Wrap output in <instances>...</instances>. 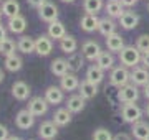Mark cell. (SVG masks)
I'll return each mask as SVG.
<instances>
[{"label":"cell","instance_id":"obj_1","mask_svg":"<svg viewBox=\"0 0 149 140\" xmlns=\"http://www.w3.org/2000/svg\"><path fill=\"white\" fill-rule=\"evenodd\" d=\"M119 63L124 65L126 68H136V66L141 65V58H143V53L136 48V45H128L119 51Z\"/></svg>","mask_w":149,"mask_h":140},{"label":"cell","instance_id":"obj_2","mask_svg":"<svg viewBox=\"0 0 149 140\" xmlns=\"http://www.w3.org/2000/svg\"><path fill=\"white\" fill-rule=\"evenodd\" d=\"M131 81V71H128V68L124 65L114 66L109 73V84L114 87H123L124 84H128Z\"/></svg>","mask_w":149,"mask_h":140},{"label":"cell","instance_id":"obj_3","mask_svg":"<svg viewBox=\"0 0 149 140\" xmlns=\"http://www.w3.org/2000/svg\"><path fill=\"white\" fill-rule=\"evenodd\" d=\"M118 101L123 104H128V102H138L139 99V89L136 84L133 82H128V84H124L123 87H119V91H118Z\"/></svg>","mask_w":149,"mask_h":140},{"label":"cell","instance_id":"obj_4","mask_svg":"<svg viewBox=\"0 0 149 140\" xmlns=\"http://www.w3.org/2000/svg\"><path fill=\"white\" fill-rule=\"evenodd\" d=\"M121 117L126 124H136L138 120H141L143 117V110L141 107H138L134 102H128V104H123L121 107Z\"/></svg>","mask_w":149,"mask_h":140},{"label":"cell","instance_id":"obj_5","mask_svg":"<svg viewBox=\"0 0 149 140\" xmlns=\"http://www.w3.org/2000/svg\"><path fill=\"white\" fill-rule=\"evenodd\" d=\"M37 10H38V18L42 22L52 23L55 20H58V7L55 5V3H52V2H48V0L40 8H37Z\"/></svg>","mask_w":149,"mask_h":140},{"label":"cell","instance_id":"obj_6","mask_svg":"<svg viewBox=\"0 0 149 140\" xmlns=\"http://www.w3.org/2000/svg\"><path fill=\"white\" fill-rule=\"evenodd\" d=\"M48 101L45 99V96H35L32 97L30 101H28V110L35 115V117H42V115H45V114L48 112Z\"/></svg>","mask_w":149,"mask_h":140},{"label":"cell","instance_id":"obj_7","mask_svg":"<svg viewBox=\"0 0 149 140\" xmlns=\"http://www.w3.org/2000/svg\"><path fill=\"white\" fill-rule=\"evenodd\" d=\"M33 124H35V115H33L28 109H22V110L17 112V115H15V125L20 130L32 129Z\"/></svg>","mask_w":149,"mask_h":140},{"label":"cell","instance_id":"obj_8","mask_svg":"<svg viewBox=\"0 0 149 140\" xmlns=\"http://www.w3.org/2000/svg\"><path fill=\"white\" fill-rule=\"evenodd\" d=\"M101 46H100V43L98 41H95V40H88V41H85V43L81 45V53L85 54V58L88 59V61H91V63H95L96 59H98V56L101 54Z\"/></svg>","mask_w":149,"mask_h":140},{"label":"cell","instance_id":"obj_9","mask_svg":"<svg viewBox=\"0 0 149 140\" xmlns=\"http://www.w3.org/2000/svg\"><path fill=\"white\" fill-rule=\"evenodd\" d=\"M52 51H53V40L48 35H40L35 40V53L43 58V56H48Z\"/></svg>","mask_w":149,"mask_h":140},{"label":"cell","instance_id":"obj_10","mask_svg":"<svg viewBox=\"0 0 149 140\" xmlns=\"http://www.w3.org/2000/svg\"><path fill=\"white\" fill-rule=\"evenodd\" d=\"M58 135V125L53 120H45L38 127V137L42 140H53Z\"/></svg>","mask_w":149,"mask_h":140},{"label":"cell","instance_id":"obj_11","mask_svg":"<svg viewBox=\"0 0 149 140\" xmlns=\"http://www.w3.org/2000/svg\"><path fill=\"white\" fill-rule=\"evenodd\" d=\"M131 82L138 87H144L149 82V69L144 66L131 68Z\"/></svg>","mask_w":149,"mask_h":140},{"label":"cell","instance_id":"obj_12","mask_svg":"<svg viewBox=\"0 0 149 140\" xmlns=\"http://www.w3.org/2000/svg\"><path fill=\"white\" fill-rule=\"evenodd\" d=\"M118 20H119V27L123 30H128V32L129 30H134L139 25V15L133 10H124V13Z\"/></svg>","mask_w":149,"mask_h":140},{"label":"cell","instance_id":"obj_13","mask_svg":"<svg viewBox=\"0 0 149 140\" xmlns=\"http://www.w3.org/2000/svg\"><path fill=\"white\" fill-rule=\"evenodd\" d=\"M45 99L48 101V104L58 106V104L63 102L65 91L61 89V86H48L47 89H45Z\"/></svg>","mask_w":149,"mask_h":140},{"label":"cell","instance_id":"obj_14","mask_svg":"<svg viewBox=\"0 0 149 140\" xmlns=\"http://www.w3.org/2000/svg\"><path fill=\"white\" fill-rule=\"evenodd\" d=\"M60 86H61V89H63L65 92H73L76 91L78 87H80V79H78V76H76V73H66L65 76H61L60 78Z\"/></svg>","mask_w":149,"mask_h":140},{"label":"cell","instance_id":"obj_15","mask_svg":"<svg viewBox=\"0 0 149 140\" xmlns=\"http://www.w3.org/2000/svg\"><path fill=\"white\" fill-rule=\"evenodd\" d=\"M7 28L13 35H22V33L27 30V18L23 15L12 16V18H8V22H7Z\"/></svg>","mask_w":149,"mask_h":140},{"label":"cell","instance_id":"obj_16","mask_svg":"<svg viewBox=\"0 0 149 140\" xmlns=\"http://www.w3.org/2000/svg\"><path fill=\"white\" fill-rule=\"evenodd\" d=\"M30 94H32V89L25 81H15L12 84V96L17 101H27Z\"/></svg>","mask_w":149,"mask_h":140},{"label":"cell","instance_id":"obj_17","mask_svg":"<svg viewBox=\"0 0 149 140\" xmlns=\"http://www.w3.org/2000/svg\"><path fill=\"white\" fill-rule=\"evenodd\" d=\"M98 27H100V18L93 13H85L80 20V28L86 33H93L98 32Z\"/></svg>","mask_w":149,"mask_h":140},{"label":"cell","instance_id":"obj_18","mask_svg":"<svg viewBox=\"0 0 149 140\" xmlns=\"http://www.w3.org/2000/svg\"><path fill=\"white\" fill-rule=\"evenodd\" d=\"M50 71L52 74H55L56 78H61L66 73H70V65H68V59L65 58H55L52 63H50Z\"/></svg>","mask_w":149,"mask_h":140},{"label":"cell","instance_id":"obj_19","mask_svg":"<svg viewBox=\"0 0 149 140\" xmlns=\"http://www.w3.org/2000/svg\"><path fill=\"white\" fill-rule=\"evenodd\" d=\"M85 106H86V99L81 94H73L66 99V107L73 114H80L85 109Z\"/></svg>","mask_w":149,"mask_h":140},{"label":"cell","instance_id":"obj_20","mask_svg":"<svg viewBox=\"0 0 149 140\" xmlns=\"http://www.w3.org/2000/svg\"><path fill=\"white\" fill-rule=\"evenodd\" d=\"M78 91H80V94L85 97L86 101H90V99H95L96 94H98V84L91 82L90 79H83V81L80 82Z\"/></svg>","mask_w":149,"mask_h":140},{"label":"cell","instance_id":"obj_21","mask_svg":"<svg viewBox=\"0 0 149 140\" xmlns=\"http://www.w3.org/2000/svg\"><path fill=\"white\" fill-rule=\"evenodd\" d=\"M71 119H73V112H70L68 107H60L53 114V122L58 127H66L71 122Z\"/></svg>","mask_w":149,"mask_h":140},{"label":"cell","instance_id":"obj_22","mask_svg":"<svg viewBox=\"0 0 149 140\" xmlns=\"http://www.w3.org/2000/svg\"><path fill=\"white\" fill-rule=\"evenodd\" d=\"M131 134L136 140H148L149 139V124L144 120H138L131 125Z\"/></svg>","mask_w":149,"mask_h":140},{"label":"cell","instance_id":"obj_23","mask_svg":"<svg viewBox=\"0 0 149 140\" xmlns=\"http://www.w3.org/2000/svg\"><path fill=\"white\" fill-rule=\"evenodd\" d=\"M116 22H114V18H111V16H103V18H100V27H98V32L101 33L103 36L106 38L109 36V35H113V33H116Z\"/></svg>","mask_w":149,"mask_h":140},{"label":"cell","instance_id":"obj_24","mask_svg":"<svg viewBox=\"0 0 149 140\" xmlns=\"http://www.w3.org/2000/svg\"><path fill=\"white\" fill-rule=\"evenodd\" d=\"M124 38L119 35V33H113L109 36H106V48L111 51V53H119L123 48H124Z\"/></svg>","mask_w":149,"mask_h":140},{"label":"cell","instance_id":"obj_25","mask_svg":"<svg viewBox=\"0 0 149 140\" xmlns=\"http://www.w3.org/2000/svg\"><path fill=\"white\" fill-rule=\"evenodd\" d=\"M47 35L52 40H61V38L66 35V30H65V25L60 20H55V22L48 23V30H47Z\"/></svg>","mask_w":149,"mask_h":140},{"label":"cell","instance_id":"obj_26","mask_svg":"<svg viewBox=\"0 0 149 140\" xmlns=\"http://www.w3.org/2000/svg\"><path fill=\"white\" fill-rule=\"evenodd\" d=\"M60 49L63 51L65 54H71L78 49V41L73 35H65L61 40H60Z\"/></svg>","mask_w":149,"mask_h":140},{"label":"cell","instance_id":"obj_27","mask_svg":"<svg viewBox=\"0 0 149 140\" xmlns=\"http://www.w3.org/2000/svg\"><path fill=\"white\" fill-rule=\"evenodd\" d=\"M104 73L106 71L101 69L98 65H91L88 69H86V79H90L91 82H95V84H101L104 81Z\"/></svg>","mask_w":149,"mask_h":140},{"label":"cell","instance_id":"obj_28","mask_svg":"<svg viewBox=\"0 0 149 140\" xmlns=\"http://www.w3.org/2000/svg\"><path fill=\"white\" fill-rule=\"evenodd\" d=\"M3 66H5L7 71L10 73H17L23 68V59L18 56L17 53L10 54V56H5V61H3Z\"/></svg>","mask_w":149,"mask_h":140},{"label":"cell","instance_id":"obj_29","mask_svg":"<svg viewBox=\"0 0 149 140\" xmlns=\"http://www.w3.org/2000/svg\"><path fill=\"white\" fill-rule=\"evenodd\" d=\"M96 65L104 71H111L114 68V56H113V53L109 49L108 51H101V54L96 59Z\"/></svg>","mask_w":149,"mask_h":140},{"label":"cell","instance_id":"obj_30","mask_svg":"<svg viewBox=\"0 0 149 140\" xmlns=\"http://www.w3.org/2000/svg\"><path fill=\"white\" fill-rule=\"evenodd\" d=\"M104 12L111 18H119L124 13V7H123V3L119 0H109L106 5H104Z\"/></svg>","mask_w":149,"mask_h":140},{"label":"cell","instance_id":"obj_31","mask_svg":"<svg viewBox=\"0 0 149 140\" xmlns=\"http://www.w3.org/2000/svg\"><path fill=\"white\" fill-rule=\"evenodd\" d=\"M17 46H18V51L23 54H32L35 53V40L30 36H25V35H22L18 38V41H17Z\"/></svg>","mask_w":149,"mask_h":140},{"label":"cell","instance_id":"obj_32","mask_svg":"<svg viewBox=\"0 0 149 140\" xmlns=\"http://www.w3.org/2000/svg\"><path fill=\"white\" fill-rule=\"evenodd\" d=\"M2 13H3L7 18L20 15V3H18L17 0H3V2H2Z\"/></svg>","mask_w":149,"mask_h":140},{"label":"cell","instance_id":"obj_33","mask_svg":"<svg viewBox=\"0 0 149 140\" xmlns=\"http://www.w3.org/2000/svg\"><path fill=\"white\" fill-rule=\"evenodd\" d=\"M68 65H70V71L78 73V71L83 68V65H85V54L78 53V51L68 54Z\"/></svg>","mask_w":149,"mask_h":140},{"label":"cell","instance_id":"obj_34","mask_svg":"<svg viewBox=\"0 0 149 140\" xmlns=\"http://www.w3.org/2000/svg\"><path fill=\"white\" fill-rule=\"evenodd\" d=\"M103 8H104L103 0H83V10H85V13H93V15H96Z\"/></svg>","mask_w":149,"mask_h":140},{"label":"cell","instance_id":"obj_35","mask_svg":"<svg viewBox=\"0 0 149 140\" xmlns=\"http://www.w3.org/2000/svg\"><path fill=\"white\" fill-rule=\"evenodd\" d=\"M17 49H18V46H17V43L12 38H3L0 41V53L3 54V56H10V54L15 53Z\"/></svg>","mask_w":149,"mask_h":140},{"label":"cell","instance_id":"obj_36","mask_svg":"<svg viewBox=\"0 0 149 140\" xmlns=\"http://www.w3.org/2000/svg\"><path fill=\"white\" fill-rule=\"evenodd\" d=\"M114 135L111 134V130L104 129V127H98L93 132V140H113Z\"/></svg>","mask_w":149,"mask_h":140},{"label":"cell","instance_id":"obj_37","mask_svg":"<svg viewBox=\"0 0 149 140\" xmlns=\"http://www.w3.org/2000/svg\"><path fill=\"white\" fill-rule=\"evenodd\" d=\"M136 48L141 51V53H146V51H149V35H139L138 38H136Z\"/></svg>","mask_w":149,"mask_h":140},{"label":"cell","instance_id":"obj_38","mask_svg":"<svg viewBox=\"0 0 149 140\" xmlns=\"http://www.w3.org/2000/svg\"><path fill=\"white\" fill-rule=\"evenodd\" d=\"M10 137V134H8V129H7L3 124H0V140H7Z\"/></svg>","mask_w":149,"mask_h":140},{"label":"cell","instance_id":"obj_39","mask_svg":"<svg viewBox=\"0 0 149 140\" xmlns=\"http://www.w3.org/2000/svg\"><path fill=\"white\" fill-rule=\"evenodd\" d=\"M27 2H28V5L33 7V8H40L47 0H27Z\"/></svg>","mask_w":149,"mask_h":140},{"label":"cell","instance_id":"obj_40","mask_svg":"<svg viewBox=\"0 0 149 140\" xmlns=\"http://www.w3.org/2000/svg\"><path fill=\"white\" fill-rule=\"evenodd\" d=\"M113 140H131V135H128L126 132H119L113 137Z\"/></svg>","mask_w":149,"mask_h":140},{"label":"cell","instance_id":"obj_41","mask_svg":"<svg viewBox=\"0 0 149 140\" xmlns=\"http://www.w3.org/2000/svg\"><path fill=\"white\" fill-rule=\"evenodd\" d=\"M141 65H143L144 68H148V69H149V51L143 53V58H141Z\"/></svg>","mask_w":149,"mask_h":140},{"label":"cell","instance_id":"obj_42","mask_svg":"<svg viewBox=\"0 0 149 140\" xmlns=\"http://www.w3.org/2000/svg\"><path fill=\"white\" fill-rule=\"evenodd\" d=\"M119 2L123 3V7H128V8H131V7L136 5V2H138V0H119Z\"/></svg>","mask_w":149,"mask_h":140},{"label":"cell","instance_id":"obj_43","mask_svg":"<svg viewBox=\"0 0 149 140\" xmlns=\"http://www.w3.org/2000/svg\"><path fill=\"white\" fill-rule=\"evenodd\" d=\"M3 38H7V28L3 27V25H0V41H2Z\"/></svg>","mask_w":149,"mask_h":140},{"label":"cell","instance_id":"obj_44","mask_svg":"<svg viewBox=\"0 0 149 140\" xmlns=\"http://www.w3.org/2000/svg\"><path fill=\"white\" fill-rule=\"evenodd\" d=\"M143 91H144V97H146V99L149 101V82L146 84V86H144V89H143Z\"/></svg>","mask_w":149,"mask_h":140},{"label":"cell","instance_id":"obj_45","mask_svg":"<svg viewBox=\"0 0 149 140\" xmlns=\"http://www.w3.org/2000/svg\"><path fill=\"white\" fill-rule=\"evenodd\" d=\"M7 140H23V139H20L18 135H10V137H8Z\"/></svg>","mask_w":149,"mask_h":140},{"label":"cell","instance_id":"obj_46","mask_svg":"<svg viewBox=\"0 0 149 140\" xmlns=\"http://www.w3.org/2000/svg\"><path fill=\"white\" fill-rule=\"evenodd\" d=\"M3 79H5V73H3V71L0 69V84L3 82Z\"/></svg>","mask_w":149,"mask_h":140},{"label":"cell","instance_id":"obj_47","mask_svg":"<svg viewBox=\"0 0 149 140\" xmlns=\"http://www.w3.org/2000/svg\"><path fill=\"white\" fill-rule=\"evenodd\" d=\"M146 115L149 117V101H148V106H146Z\"/></svg>","mask_w":149,"mask_h":140},{"label":"cell","instance_id":"obj_48","mask_svg":"<svg viewBox=\"0 0 149 140\" xmlns=\"http://www.w3.org/2000/svg\"><path fill=\"white\" fill-rule=\"evenodd\" d=\"M61 2H65V3H73L74 0H61Z\"/></svg>","mask_w":149,"mask_h":140},{"label":"cell","instance_id":"obj_49","mask_svg":"<svg viewBox=\"0 0 149 140\" xmlns=\"http://www.w3.org/2000/svg\"><path fill=\"white\" fill-rule=\"evenodd\" d=\"M2 15H3V13H2V8H0V18H2Z\"/></svg>","mask_w":149,"mask_h":140},{"label":"cell","instance_id":"obj_50","mask_svg":"<svg viewBox=\"0 0 149 140\" xmlns=\"http://www.w3.org/2000/svg\"><path fill=\"white\" fill-rule=\"evenodd\" d=\"M148 12H149V2H148Z\"/></svg>","mask_w":149,"mask_h":140},{"label":"cell","instance_id":"obj_51","mask_svg":"<svg viewBox=\"0 0 149 140\" xmlns=\"http://www.w3.org/2000/svg\"><path fill=\"white\" fill-rule=\"evenodd\" d=\"M2 2H3V0H0V3H2Z\"/></svg>","mask_w":149,"mask_h":140},{"label":"cell","instance_id":"obj_52","mask_svg":"<svg viewBox=\"0 0 149 140\" xmlns=\"http://www.w3.org/2000/svg\"><path fill=\"white\" fill-rule=\"evenodd\" d=\"M148 140H149V139H148Z\"/></svg>","mask_w":149,"mask_h":140}]
</instances>
